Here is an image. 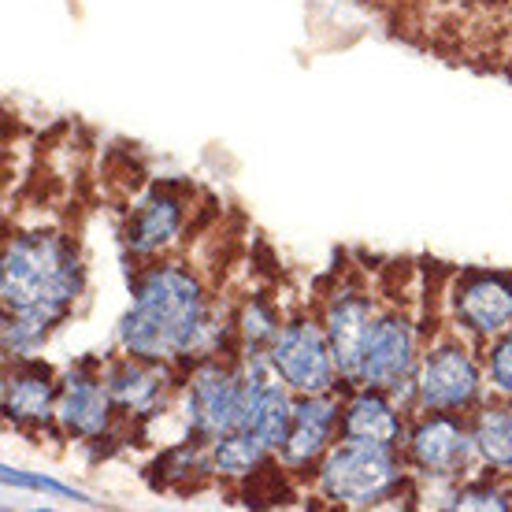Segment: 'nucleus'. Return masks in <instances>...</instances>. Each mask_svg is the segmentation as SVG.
<instances>
[{"instance_id": "a211bd4d", "label": "nucleus", "mask_w": 512, "mask_h": 512, "mask_svg": "<svg viewBox=\"0 0 512 512\" xmlns=\"http://www.w3.org/2000/svg\"><path fill=\"white\" fill-rule=\"evenodd\" d=\"M472 442L479 464L494 475H512V397L494 394V401H479L468 412Z\"/></svg>"}, {"instance_id": "9d476101", "label": "nucleus", "mask_w": 512, "mask_h": 512, "mask_svg": "<svg viewBox=\"0 0 512 512\" xmlns=\"http://www.w3.org/2000/svg\"><path fill=\"white\" fill-rule=\"evenodd\" d=\"M119 409L112 401L104 360H78L60 375L56 397V431L75 442H101L116 427Z\"/></svg>"}, {"instance_id": "9b49d317", "label": "nucleus", "mask_w": 512, "mask_h": 512, "mask_svg": "<svg viewBox=\"0 0 512 512\" xmlns=\"http://www.w3.org/2000/svg\"><path fill=\"white\" fill-rule=\"evenodd\" d=\"M242 375H245V401H242V431L264 442L271 453H279L286 446L290 423H294V405L297 394L286 386L268 353L256 357H242Z\"/></svg>"}, {"instance_id": "f257e3e1", "label": "nucleus", "mask_w": 512, "mask_h": 512, "mask_svg": "<svg viewBox=\"0 0 512 512\" xmlns=\"http://www.w3.org/2000/svg\"><path fill=\"white\" fill-rule=\"evenodd\" d=\"M86 294V264L75 234L64 227H26L4 238L0 253V305L4 360L38 357L56 327Z\"/></svg>"}, {"instance_id": "6e6552de", "label": "nucleus", "mask_w": 512, "mask_h": 512, "mask_svg": "<svg viewBox=\"0 0 512 512\" xmlns=\"http://www.w3.org/2000/svg\"><path fill=\"white\" fill-rule=\"evenodd\" d=\"M405 464L420 479H464L475 457L468 412H420L405 435Z\"/></svg>"}, {"instance_id": "7ed1b4c3", "label": "nucleus", "mask_w": 512, "mask_h": 512, "mask_svg": "<svg viewBox=\"0 0 512 512\" xmlns=\"http://www.w3.org/2000/svg\"><path fill=\"white\" fill-rule=\"evenodd\" d=\"M409 475L401 446L342 435L316 468V494L338 509H379L397 498Z\"/></svg>"}, {"instance_id": "aec40b11", "label": "nucleus", "mask_w": 512, "mask_h": 512, "mask_svg": "<svg viewBox=\"0 0 512 512\" xmlns=\"http://www.w3.org/2000/svg\"><path fill=\"white\" fill-rule=\"evenodd\" d=\"M234 320V338H238V357H256V353H268L275 334L282 327L279 305L264 294L245 297V305L231 316Z\"/></svg>"}, {"instance_id": "2eb2a0df", "label": "nucleus", "mask_w": 512, "mask_h": 512, "mask_svg": "<svg viewBox=\"0 0 512 512\" xmlns=\"http://www.w3.org/2000/svg\"><path fill=\"white\" fill-rule=\"evenodd\" d=\"M60 375L38 357H15L4 368V420L19 431L56 427Z\"/></svg>"}, {"instance_id": "ddd939ff", "label": "nucleus", "mask_w": 512, "mask_h": 512, "mask_svg": "<svg viewBox=\"0 0 512 512\" xmlns=\"http://www.w3.org/2000/svg\"><path fill=\"white\" fill-rule=\"evenodd\" d=\"M375 297L368 286H357V282H342L338 290L327 294V301L320 305L323 331L331 338L334 360H338V375H342V390L346 386H357V368H360V349H364V338H368V327L375 320Z\"/></svg>"}, {"instance_id": "4be33fe9", "label": "nucleus", "mask_w": 512, "mask_h": 512, "mask_svg": "<svg viewBox=\"0 0 512 512\" xmlns=\"http://www.w3.org/2000/svg\"><path fill=\"white\" fill-rule=\"evenodd\" d=\"M0 483L12 490H34V494H49V498H64V501H78V505H97L90 494H82L75 490L71 483H60V479H52V475H38V472H19L12 464H4L0 468Z\"/></svg>"}, {"instance_id": "1a4fd4ad", "label": "nucleus", "mask_w": 512, "mask_h": 512, "mask_svg": "<svg viewBox=\"0 0 512 512\" xmlns=\"http://www.w3.org/2000/svg\"><path fill=\"white\" fill-rule=\"evenodd\" d=\"M449 316L464 338L490 346L512 327V271L461 268L449 286Z\"/></svg>"}, {"instance_id": "f8f14e48", "label": "nucleus", "mask_w": 512, "mask_h": 512, "mask_svg": "<svg viewBox=\"0 0 512 512\" xmlns=\"http://www.w3.org/2000/svg\"><path fill=\"white\" fill-rule=\"evenodd\" d=\"M182 223H186V197H182L179 182H164L138 197L134 208L127 212L119 238H123V253L138 264V260H153L164 256L171 245L179 242Z\"/></svg>"}, {"instance_id": "f3484780", "label": "nucleus", "mask_w": 512, "mask_h": 512, "mask_svg": "<svg viewBox=\"0 0 512 512\" xmlns=\"http://www.w3.org/2000/svg\"><path fill=\"white\" fill-rule=\"evenodd\" d=\"M405 412L409 409L390 390L346 386V397H342V435L386 442V446H405V435H409Z\"/></svg>"}, {"instance_id": "f03ea898", "label": "nucleus", "mask_w": 512, "mask_h": 512, "mask_svg": "<svg viewBox=\"0 0 512 512\" xmlns=\"http://www.w3.org/2000/svg\"><path fill=\"white\" fill-rule=\"evenodd\" d=\"M223 331H234V320L216 323L205 282L186 260L153 256L134 264L130 308L116 334L123 353L182 368L219 353Z\"/></svg>"}, {"instance_id": "b1692460", "label": "nucleus", "mask_w": 512, "mask_h": 512, "mask_svg": "<svg viewBox=\"0 0 512 512\" xmlns=\"http://www.w3.org/2000/svg\"><path fill=\"white\" fill-rule=\"evenodd\" d=\"M475 4H487L490 8V4H505V0H475Z\"/></svg>"}, {"instance_id": "4468645a", "label": "nucleus", "mask_w": 512, "mask_h": 512, "mask_svg": "<svg viewBox=\"0 0 512 512\" xmlns=\"http://www.w3.org/2000/svg\"><path fill=\"white\" fill-rule=\"evenodd\" d=\"M342 438V397L334 394H297L294 423L286 446L279 449V464L290 475L312 472L320 468L327 449Z\"/></svg>"}, {"instance_id": "6ab92c4d", "label": "nucleus", "mask_w": 512, "mask_h": 512, "mask_svg": "<svg viewBox=\"0 0 512 512\" xmlns=\"http://www.w3.org/2000/svg\"><path fill=\"white\" fill-rule=\"evenodd\" d=\"M208 461H212V475L219 479H234V483H249L253 475L268 472L271 464L279 461V453H271L264 442H256L249 431H231V435L216 438L208 446Z\"/></svg>"}, {"instance_id": "5701e85b", "label": "nucleus", "mask_w": 512, "mask_h": 512, "mask_svg": "<svg viewBox=\"0 0 512 512\" xmlns=\"http://www.w3.org/2000/svg\"><path fill=\"white\" fill-rule=\"evenodd\" d=\"M487 383L494 394L512 397V327L498 334L487 349Z\"/></svg>"}, {"instance_id": "0eeeda50", "label": "nucleus", "mask_w": 512, "mask_h": 512, "mask_svg": "<svg viewBox=\"0 0 512 512\" xmlns=\"http://www.w3.org/2000/svg\"><path fill=\"white\" fill-rule=\"evenodd\" d=\"M268 360L294 394H334L342 386L331 338L323 331V320L312 312H294L282 320Z\"/></svg>"}, {"instance_id": "412c9836", "label": "nucleus", "mask_w": 512, "mask_h": 512, "mask_svg": "<svg viewBox=\"0 0 512 512\" xmlns=\"http://www.w3.org/2000/svg\"><path fill=\"white\" fill-rule=\"evenodd\" d=\"M449 509H472V512H509L512 494L501 487L498 479H464L461 487L449 494Z\"/></svg>"}, {"instance_id": "20e7f679", "label": "nucleus", "mask_w": 512, "mask_h": 512, "mask_svg": "<svg viewBox=\"0 0 512 512\" xmlns=\"http://www.w3.org/2000/svg\"><path fill=\"white\" fill-rule=\"evenodd\" d=\"M487 390V368L475 357V342L449 327L420 353L412 379L416 412H472Z\"/></svg>"}, {"instance_id": "423d86ee", "label": "nucleus", "mask_w": 512, "mask_h": 512, "mask_svg": "<svg viewBox=\"0 0 512 512\" xmlns=\"http://www.w3.org/2000/svg\"><path fill=\"white\" fill-rule=\"evenodd\" d=\"M420 323L405 305H390L375 312L364 349H360L357 386H379L412 412V379L420 368Z\"/></svg>"}, {"instance_id": "dca6fc26", "label": "nucleus", "mask_w": 512, "mask_h": 512, "mask_svg": "<svg viewBox=\"0 0 512 512\" xmlns=\"http://www.w3.org/2000/svg\"><path fill=\"white\" fill-rule=\"evenodd\" d=\"M104 379L112 390L119 416L127 420H149L167 405V394L175 390V364L164 360H141L119 349L116 357H104Z\"/></svg>"}, {"instance_id": "39448f33", "label": "nucleus", "mask_w": 512, "mask_h": 512, "mask_svg": "<svg viewBox=\"0 0 512 512\" xmlns=\"http://www.w3.org/2000/svg\"><path fill=\"white\" fill-rule=\"evenodd\" d=\"M245 375L238 353H212L190 364L182 375V416L186 438L216 442V438L242 431Z\"/></svg>"}]
</instances>
